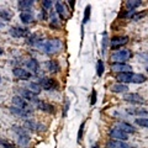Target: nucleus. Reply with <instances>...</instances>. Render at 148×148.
Here are the masks:
<instances>
[{
  "label": "nucleus",
  "instance_id": "393cba45",
  "mask_svg": "<svg viewBox=\"0 0 148 148\" xmlns=\"http://www.w3.org/2000/svg\"><path fill=\"white\" fill-rule=\"evenodd\" d=\"M111 91L112 92H119V94H121V92H126L128 91V86L126 84H120V83H116V84H114L111 86Z\"/></svg>",
  "mask_w": 148,
  "mask_h": 148
},
{
  "label": "nucleus",
  "instance_id": "4c0bfd02",
  "mask_svg": "<svg viewBox=\"0 0 148 148\" xmlns=\"http://www.w3.org/2000/svg\"><path fill=\"white\" fill-rule=\"evenodd\" d=\"M46 16H47V11H46L45 9H42V11H41V14L38 15L40 20H46Z\"/></svg>",
  "mask_w": 148,
  "mask_h": 148
},
{
  "label": "nucleus",
  "instance_id": "1a4fd4ad",
  "mask_svg": "<svg viewBox=\"0 0 148 148\" xmlns=\"http://www.w3.org/2000/svg\"><path fill=\"white\" fill-rule=\"evenodd\" d=\"M18 95H20L22 99H25L27 103H34V104H36L37 101H38L37 95L35 94V92H32L31 90H29L27 88H20V89H18Z\"/></svg>",
  "mask_w": 148,
  "mask_h": 148
},
{
  "label": "nucleus",
  "instance_id": "dca6fc26",
  "mask_svg": "<svg viewBox=\"0 0 148 148\" xmlns=\"http://www.w3.org/2000/svg\"><path fill=\"white\" fill-rule=\"evenodd\" d=\"M20 21H21L24 25L34 24V22H35V15H34V12H32L31 10L20 12Z\"/></svg>",
  "mask_w": 148,
  "mask_h": 148
},
{
  "label": "nucleus",
  "instance_id": "7ed1b4c3",
  "mask_svg": "<svg viewBox=\"0 0 148 148\" xmlns=\"http://www.w3.org/2000/svg\"><path fill=\"white\" fill-rule=\"evenodd\" d=\"M12 132L16 135L17 137V142L21 147H27L30 145V135H29V131L24 127V126H20V125H14L12 126Z\"/></svg>",
  "mask_w": 148,
  "mask_h": 148
},
{
  "label": "nucleus",
  "instance_id": "c756f323",
  "mask_svg": "<svg viewBox=\"0 0 148 148\" xmlns=\"http://www.w3.org/2000/svg\"><path fill=\"white\" fill-rule=\"evenodd\" d=\"M136 125L141 127H145V128H148V117H138L135 120Z\"/></svg>",
  "mask_w": 148,
  "mask_h": 148
},
{
  "label": "nucleus",
  "instance_id": "79ce46f5",
  "mask_svg": "<svg viewBox=\"0 0 148 148\" xmlns=\"http://www.w3.org/2000/svg\"><path fill=\"white\" fill-rule=\"evenodd\" d=\"M1 80H3V79H1V75H0V83H1Z\"/></svg>",
  "mask_w": 148,
  "mask_h": 148
},
{
  "label": "nucleus",
  "instance_id": "58836bf2",
  "mask_svg": "<svg viewBox=\"0 0 148 148\" xmlns=\"http://www.w3.org/2000/svg\"><path fill=\"white\" fill-rule=\"evenodd\" d=\"M91 148H100V146L98 145V143H95V145H92V146H91Z\"/></svg>",
  "mask_w": 148,
  "mask_h": 148
},
{
  "label": "nucleus",
  "instance_id": "72a5a7b5",
  "mask_svg": "<svg viewBox=\"0 0 148 148\" xmlns=\"http://www.w3.org/2000/svg\"><path fill=\"white\" fill-rule=\"evenodd\" d=\"M41 4H42V6H43V9H45L46 11H47V10H51V8L53 6V3L51 1V0H43V1L41 3Z\"/></svg>",
  "mask_w": 148,
  "mask_h": 148
},
{
  "label": "nucleus",
  "instance_id": "7c9ffc66",
  "mask_svg": "<svg viewBox=\"0 0 148 148\" xmlns=\"http://www.w3.org/2000/svg\"><path fill=\"white\" fill-rule=\"evenodd\" d=\"M104 71H105V67H104V62L99 59L98 63H96V74H98V77H101L104 74Z\"/></svg>",
  "mask_w": 148,
  "mask_h": 148
},
{
  "label": "nucleus",
  "instance_id": "a211bd4d",
  "mask_svg": "<svg viewBox=\"0 0 148 148\" xmlns=\"http://www.w3.org/2000/svg\"><path fill=\"white\" fill-rule=\"evenodd\" d=\"M116 128L121 130L122 132L127 133V135H132V133H136V131H137V130H136L135 127H133L131 123H128V122H125V121H120V122L117 123Z\"/></svg>",
  "mask_w": 148,
  "mask_h": 148
},
{
  "label": "nucleus",
  "instance_id": "bb28decb",
  "mask_svg": "<svg viewBox=\"0 0 148 148\" xmlns=\"http://www.w3.org/2000/svg\"><path fill=\"white\" fill-rule=\"evenodd\" d=\"M27 89L31 90L32 92H35L36 95L38 94V92L42 91V88H41V85L38 84V82H37V83H34V82L30 83V84H29V88H27Z\"/></svg>",
  "mask_w": 148,
  "mask_h": 148
},
{
  "label": "nucleus",
  "instance_id": "6e6552de",
  "mask_svg": "<svg viewBox=\"0 0 148 148\" xmlns=\"http://www.w3.org/2000/svg\"><path fill=\"white\" fill-rule=\"evenodd\" d=\"M123 100L126 101V103L133 104V105H145L147 103L145 98H143L142 95L137 94V92H127V94H125Z\"/></svg>",
  "mask_w": 148,
  "mask_h": 148
},
{
  "label": "nucleus",
  "instance_id": "ea45409f",
  "mask_svg": "<svg viewBox=\"0 0 148 148\" xmlns=\"http://www.w3.org/2000/svg\"><path fill=\"white\" fill-rule=\"evenodd\" d=\"M1 54H4V49H3L1 47H0V56H1Z\"/></svg>",
  "mask_w": 148,
  "mask_h": 148
},
{
  "label": "nucleus",
  "instance_id": "b1692460",
  "mask_svg": "<svg viewBox=\"0 0 148 148\" xmlns=\"http://www.w3.org/2000/svg\"><path fill=\"white\" fill-rule=\"evenodd\" d=\"M54 9H56V14H58L59 17L62 18V20H66V9H64V5L63 3L61 1H57L54 3Z\"/></svg>",
  "mask_w": 148,
  "mask_h": 148
},
{
  "label": "nucleus",
  "instance_id": "6ab92c4d",
  "mask_svg": "<svg viewBox=\"0 0 148 148\" xmlns=\"http://www.w3.org/2000/svg\"><path fill=\"white\" fill-rule=\"evenodd\" d=\"M105 148H132L131 146L126 142L122 141H115V140H109L106 142Z\"/></svg>",
  "mask_w": 148,
  "mask_h": 148
},
{
  "label": "nucleus",
  "instance_id": "f8f14e48",
  "mask_svg": "<svg viewBox=\"0 0 148 148\" xmlns=\"http://www.w3.org/2000/svg\"><path fill=\"white\" fill-rule=\"evenodd\" d=\"M35 105H36V108L38 109V110L43 111V112H46V114H51V115H52V114H54V112H56V108H54V105L49 104V103H46V101L38 100Z\"/></svg>",
  "mask_w": 148,
  "mask_h": 148
},
{
  "label": "nucleus",
  "instance_id": "a19ab883",
  "mask_svg": "<svg viewBox=\"0 0 148 148\" xmlns=\"http://www.w3.org/2000/svg\"><path fill=\"white\" fill-rule=\"evenodd\" d=\"M1 27H4V24H3L1 21H0V29H1Z\"/></svg>",
  "mask_w": 148,
  "mask_h": 148
},
{
  "label": "nucleus",
  "instance_id": "9b49d317",
  "mask_svg": "<svg viewBox=\"0 0 148 148\" xmlns=\"http://www.w3.org/2000/svg\"><path fill=\"white\" fill-rule=\"evenodd\" d=\"M109 136H110L111 140H115V141H122V142H125V141L128 140V135H127V133L122 132L121 130H119L116 127H114V128L110 130V131H109Z\"/></svg>",
  "mask_w": 148,
  "mask_h": 148
},
{
  "label": "nucleus",
  "instance_id": "f3484780",
  "mask_svg": "<svg viewBox=\"0 0 148 148\" xmlns=\"http://www.w3.org/2000/svg\"><path fill=\"white\" fill-rule=\"evenodd\" d=\"M126 112L132 116H137V117H146L148 116V110L143 109V108H128L126 109Z\"/></svg>",
  "mask_w": 148,
  "mask_h": 148
},
{
  "label": "nucleus",
  "instance_id": "f704fd0d",
  "mask_svg": "<svg viewBox=\"0 0 148 148\" xmlns=\"http://www.w3.org/2000/svg\"><path fill=\"white\" fill-rule=\"evenodd\" d=\"M137 58L140 62H148V53H138L137 54Z\"/></svg>",
  "mask_w": 148,
  "mask_h": 148
},
{
  "label": "nucleus",
  "instance_id": "a878e982",
  "mask_svg": "<svg viewBox=\"0 0 148 148\" xmlns=\"http://www.w3.org/2000/svg\"><path fill=\"white\" fill-rule=\"evenodd\" d=\"M12 12L10 10H6V9H0V20L3 21H11L12 18Z\"/></svg>",
  "mask_w": 148,
  "mask_h": 148
},
{
  "label": "nucleus",
  "instance_id": "c85d7f7f",
  "mask_svg": "<svg viewBox=\"0 0 148 148\" xmlns=\"http://www.w3.org/2000/svg\"><path fill=\"white\" fill-rule=\"evenodd\" d=\"M90 14H91V6L90 5H88L85 8V10H84V17H83V24H88L90 20Z\"/></svg>",
  "mask_w": 148,
  "mask_h": 148
},
{
  "label": "nucleus",
  "instance_id": "e433bc0d",
  "mask_svg": "<svg viewBox=\"0 0 148 148\" xmlns=\"http://www.w3.org/2000/svg\"><path fill=\"white\" fill-rule=\"evenodd\" d=\"M95 103H96V90L92 89V91H91V98H90V104L91 105H95Z\"/></svg>",
  "mask_w": 148,
  "mask_h": 148
},
{
  "label": "nucleus",
  "instance_id": "2eb2a0df",
  "mask_svg": "<svg viewBox=\"0 0 148 148\" xmlns=\"http://www.w3.org/2000/svg\"><path fill=\"white\" fill-rule=\"evenodd\" d=\"M111 71L116 73H126L132 72V67L127 63H112L111 64Z\"/></svg>",
  "mask_w": 148,
  "mask_h": 148
},
{
  "label": "nucleus",
  "instance_id": "aec40b11",
  "mask_svg": "<svg viewBox=\"0 0 148 148\" xmlns=\"http://www.w3.org/2000/svg\"><path fill=\"white\" fill-rule=\"evenodd\" d=\"M45 66H46V69L52 74H56V73H58L59 71H61L59 63L57 61H54V59H49V61H47L45 63Z\"/></svg>",
  "mask_w": 148,
  "mask_h": 148
},
{
  "label": "nucleus",
  "instance_id": "ddd939ff",
  "mask_svg": "<svg viewBox=\"0 0 148 148\" xmlns=\"http://www.w3.org/2000/svg\"><path fill=\"white\" fill-rule=\"evenodd\" d=\"M11 103H12V106H15V108H18V109H25V110H32L31 106L29 105V103L22 99L20 95H15L14 98L11 99Z\"/></svg>",
  "mask_w": 148,
  "mask_h": 148
},
{
  "label": "nucleus",
  "instance_id": "0eeeda50",
  "mask_svg": "<svg viewBox=\"0 0 148 148\" xmlns=\"http://www.w3.org/2000/svg\"><path fill=\"white\" fill-rule=\"evenodd\" d=\"M9 34H10L14 38H22V37H29L31 35L30 30L27 27L24 26H12L10 30H9Z\"/></svg>",
  "mask_w": 148,
  "mask_h": 148
},
{
  "label": "nucleus",
  "instance_id": "4468645a",
  "mask_svg": "<svg viewBox=\"0 0 148 148\" xmlns=\"http://www.w3.org/2000/svg\"><path fill=\"white\" fill-rule=\"evenodd\" d=\"M9 110H10V112L12 115H15V116L17 117H21V119H26L29 117L30 115L32 114V110H25V109H18V108H15V106H10L9 108Z\"/></svg>",
  "mask_w": 148,
  "mask_h": 148
},
{
  "label": "nucleus",
  "instance_id": "5701e85b",
  "mask_svg": "<svg viewBox=\"0 0 148 148\" xmlns=\"http://www.w3.org/2000/svg\"><path fill=\"white\" fill-rule=\"evenodd\" d=\"M32 5H34V1H32V0H20V1L17 3V8H18V10H21V12L30 10L32 8Z\"/></svg>",
  "mask_w": 148,
  "mask_h": 148
},
{
  "label": "nucleus",
  "instance_id": "c9c22d12",
  "mask_svg": "<svg viewBox=\"0 0 148 148\" xmlns=\"http://www.w3.org/2000/svg\"><path fill=\"white\" fill-rule=\"evenodd\" d=\"M108 35L104 34V38H103V53L106 52V48H108Z\"/></svg>",
  "mask_w": 148,
  "mask_h": 148
},
{
  "label": "nucleus",
  "instance_id": "423d86ee",
  "mask_svg": "<svg viewBox=\"0 0 148 148\" xmlns=\"http://www.w3.org/2000/svg\"><path fill=\"white\" fill-rule=\"evenodd\" d=\"M128 41H130L128 36H115L110 40V49L116 52L121 47L126 46L128 43Z\"/></svg>",
  "mask_w": 148,
  "mask_h": 148
},
{
  "label": "nucleus",
  "instance_id": "39448f33",
  "mask_svg": "<svg viewBox=\"0 0 148 148\" xmlns=\"http://www.w3.org/2000/svg\"><path fill=\"white\" fill-rule=\"evenodd\" d=\"M38 84L42 88V90H47V91H53V90H58L59 84L58 82L53 79V78H49V77H42L40 78L38 80Z\"/></svg>",
  "mask_w": 148,
  "mask_h": 148
},
{
  "label": "nucleus",
  "instance_id": "9d476101",
  "mask_svg": "<svg viewBox=\"0 0 148 148\" xmlns=\"http://www.w3.org/2000/svg\"><path fill=\"white\" fill-rule=\"evenodd\" d=\"M12 74H14V77L17 78V79H20V80H29L32 77V73H30V71H27L25 68H21V67L14 68Z\"/></svg>",
  "mask_w": 148,
  "mask_h": 148
},
{
  "label": "nucleus",
  "instance_id": "37998d69",
  "mask_svg": "<svg viewBox=\"0 0 148 148\" xmlns=\"http://www.w3.org/2000/svg\"><path fill=\"white\" fill-rule=\"evenodd\" d=\"M147 72H148V67H147Z\"/></svg>",
  "mask_w": 148,
  "mask_h": 148
},
{
  "label": "nucleus",
  "instance_id": "473e14b6",
  "mask_svg": "<svg viewBox=\"0 0 148 148\" xmlns=\"http://www.w3.org/2000/svg\"><path fill=\"white\" fill-rule=\"evenodd\" d=\"M84 126H85V122H82L80 127H79V131H78V143L82 142V140H83V135H84Z\"/></svg>",
  "mask_w": 148,
  "mask_h": 148
},
{
  "label": "nucleus",
  "instance_id": "20e7f679",
  "mask_svg": "<svg viewBox=\"0 0 148 148\" xmlns=\"http://www.w3.org/2000/svg\"><path fill=\"white\" fill-rule=\"evenodd\" d=\"M132 57V53L130 49H119L110 56V59L112 63H126Z\"/></svg>",
  "mask_w": 148,
  "mask_h": 148
},
{
  "label": "nucleus",
  "instance_id": "4be33fe9",
  "mask_svg": "<svg viewBox=\"0 0 148 148\" xmlns=\"http://www.w3.org/2000/svg\"><path fill=\"white\" fill-rule=\"evenodd\" d=\"M26 66L30 69V73H37L40 71V63L36 58H30L29 61L26 62Z\"/></svg>",
  "mask_w": 148,
  "mask_h": 148
},
{
  "label": "nucleus",
  "instance_id": "f03ea898",
  "mask_svg": "<svg viewBox=\"0 0 148 148\" xmlns=\"http://www.w3.org/2000/svg\"><path fill=\"white\" fill-rule=\"evenodd\" d=\"M41 48H42L45 54H47V56H54V54L59 53L63 49V42H62L61 38L53 37V38H49L47 41H43V43H42V46H41Z\"/></svg>",
  "mask_w": 148,
  "mask_h": 148
},
{
  "label": "nucleus",
  "instance_id": "2f4dec72",
  "mask_svg": "<svg viewBox=\"0 0 148 148\" xmlns=\"http://www.w3.org/2000/svg\"><path fill=\"white\" fill-rule=\"evenodd\" d=\"M142 1H132V0H128V1H126V6L128 8V10H135L136 8L141 6Z\"/></svg>",
  "mask_w": 148,
  "mask_h": 148
},
{
  "label": "nucleus",
  "instance_id": "f257e3e1",
  "mask_svg": "<svg viewBox=\"0 0 148 148\" xmlns=\"http://www.w3.org/2000/svg\"><path fill=\"white\" fill-rule=\"evenodd\" d=\"M115 79L120 84H142V83L147 80V77L143 75V74L126 72V73H117Z\"/></svg>",
  "mask_w": 148,
  "mask_h": 148
},
{
  "label": "nucleus",
  "instance_id": "cd10ccee",
  "mask_svg": "<svg viewBox=\"0 0 148 148\" xmlns=\"http://www.w3.org/2000/svg\"><path fill=\"white\" fill-rule=\"evenodd\" d=\"M0 148H16V146L6 138H0Z\"/></svg>",
  "mask_w": 148,
  "mask_h": 148
},
{
  "label": "nucleus",
  "instance_id": "412c9836",
  "mask_svg": "<svg viewBox=\"0 0 148 148\" xmlns=\"http://www.w3.org/2000/svg\"><path fill=\"white\" fill-rule=\"evenodd\" d=\"M27 45H30V46H42L43 43V41L40 38V36L37 35V34H31L29 37H27Z\"/></svg>",
  "mask_w": 148,
  "mask_h": 148
}]
</instances>
